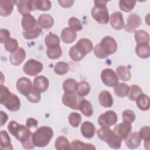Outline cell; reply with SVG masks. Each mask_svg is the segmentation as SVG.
I'll return each instance as SVG.
<instances>
[{"label": "cell", "mask_w": 150, "mask_h": 150, "mask_svg": "<svg viewBox=\"0 0 150 150\" xmlns=\"http://www.w3.org/2000/svg\"><path fill=\"white\" fill-rule=\"evenodd\" d=\"M9 132L19 141L25 149H30L35 148L31 139V130L26 126L18 124L15 121H11L7 127Z\"/></svg>", "instance_id": "cell-1"}, {"label": "cell", "mask_w": 150, "mask_h": 150, "mask_svg": "<svg viewBox=\"0 0 150 150\" xmlns=\"http://www.w3.org/2000/svg\"><path fill=\"white\" fill-rule=\"evenodd\" d=\"M117 43L115 40L110 36L104 37L101 42L94 48L95 56L99 59H104L110 54H114L117 50Z\"/></svg>", "instance_id": "cell-2"}, {"label": "cell", "mask_w": 150, "mask_h": 150, "mask_svg": "<svg viewBox=\"0 0 150 150\" xmlns=\"http://www.w3.org/2000/svg\"><path fill=\"white\" fill-rule=\"evenodd\" d=\"M53 136V129L48 126H42L38 128L32 134L31 139L35 146L40 148L47 146Z\"/></svg>", "instance_id": "cell-3"}, {"label": "cell", "mask_w": 150, "mask_h": 150, "mask_svg": "<svg viewBox=\"0 0 150 150\" xmlns=\"http://www.w3.org/2000/svg\"><path fill=\"white\" fill-rule=\"evenodd\" d=\"M1 104L11 111H17L21 107V101L19 97L12 93L6 87L1 85Z\"/></svg>", "instance_id": "cell-4"}, {"label": "cell", "mask_w": 150, "mask_h": 150, "mask_svg": "<svg viewBox=\"0 0 150 150\" xmlns=\"http://www.w3.org/2000/svg\"><path fill=\"white\" fill-rule=\"evenodd\" d=\"M105 1H94L91 13L93 18L101 24H107L109 21L108 11Z\"/></svg>", "instance_id": "cell-5"}, {"label": "cell", "mask_w": 150, "mask_h": 150, "mask_svg": "<svg viewBox=\"0 0 150 150\" xmlns=\"http://www.w3.org/2000/svg\"><path fill=\"white\" fill-rule=\"evenodd\" d=\"M43 68L41 62L35 59H30L28 60L23 66L24 73L30 76H35L40 73Z\"/></svg>", "instance_id": "cell-6"}, {"label": "cell", "mask_w": 150, "mask_h": 150, "mask_svg": "<svg viewBox=\"0 0 150 150\" xmlns=\"http://www.w3.org/2000/svg\"><path fill=\"white\" fill-rule=\"evenodd\" d=\"M102 82L108 87H114L118 83L119 79L115 72L111 69H105L101 73Z\"/></svg>", "instance_id": "cell-7"}, {"label": "cell", "mask_w": 150, "mask_h": 150, "mask_svg": "<svg viewBox=\"0 0 150 150\" xmlns=\"http://www.w3.org/2000/svg\"><path fill=\"white\" fill-rule=\"evenodd\" d=\"M117 121V115L112 110L107 111L101 114L98 118V123L101 126L110 127L115 124Z\"/></svg>", "instance_id": "cell-8"}, {"label": "cell", "mask_w": 150, "mask_h": 150, "mask_svg": "<svg viewBox=\"0 0 150 150\" xmlns=\"http://www.w3.org/2000/svg\"><path fill=\"white\" fill-rule=\"evenodd\" d=\"M78 95L73 93H64L62 96L63 104L75 110H79V105L80 101L81 98H80Z\"/></svg>", "instance_id": "cell-9"}, {"label": "cell", "mask_w": 150, "mask_h": 150, "mask_svg": "<svg viewBox=\"0 0 150 150\" xmlns=\"http://www.w3.org/2000/svg\"><path fill=\"white\" fill-rule=\"evenodd\" d=\"M16 86L18 91L25 96L33 87L30 80L25 77H22L18 79Z\"/></svg>", "instance_id": "cell-10"}, {"label": "cell", "mask_w": 150, "mask_h": 150, "mask_svg": "<svg viewBox=\"0 0 150 150\" xmlns=\"http://www.w3.org/2000/svg\"><path fill=\"white\" fill-rule=\"evenodd\" d=\"M132 130V125L129 123L122 122L116 125L114 129L113 132L118 136L122 140L125 139L129 134Z\"/></svg>", "instance_id": "cell-11"}, {"label": "cell", "mask_w": 150, "mask_h": 150, "mask_svg": "<svg viewBox=\"0 0 150 150\" xmlns=\"http://www.w3.org/2000/svg\"><path fill=\"white\" fill-rule=\"evenodd\" d=\"M110 22L111 26L115 30H121L124 28L125 23L123 19V15L120 11L114 12L110 16Z\"/></svg>", "instance_id": "cell-12"}, {"label": "cell", "mask_w": 150, "mask_h": 150, "mask_svg": "<svg viewBox=\"0 0 150 150\" xmlns=\"http://www.w3.org/2000/svg\"><path fill=\"white\" fill-rule=\"evenodd\" d=\"M141 23V20L139 16L135 13L130 14L127 19V23L125 25V31L128 32H132Z\"/></svg>", "instance_id": "cell-13"}, {"label": "cell", "mask_w": 150, "mask_h": 150, "mask_svg": "<svg viewBox=\"0 0 150 150\" xmlns=\"http://www.w3.org/2000/svg\"><path fill=\"white\" fill-rule=\"evenodd\" d=\"M141 138L138 132H134L129 134L125 139L126 146L129 149H135L138 148L141 143Z\"/></svg>", "instance_id": "cell-14"}, {"label": "cell", "mask_w": 150, "mask_h": 150, "mask_svg": "<svg viewBox=\"0 0 150 150\" xmlns=\"http://www.w3.org/2000/svg\"><path fill=\"white\" fill-rule=\"evenodd\" d=\"M26 58V52L22 47L18 49L10 55V62L14 66L21 64Z\"/></svg>", "instance_id": "cell-15"}, {"label": "cell", "mask_w": 150, "mask_h": 150, "mask_svg": "<svg viewBox=\"0 0 150 150\" xmlns=\"http://www.w3.org/2000/svg\"><path fill=\"white\" fill-rule=\"evenodd\" d=\"M49 81L47 77L39 76L35 77L33 81V87L40 93L45 91L49 87Z\"/></svg>", "instance_id": "cell-16"}, {"label": "cell", "mask_w": 150, "mask_h": 150, "mask_svg": "<svg viewBox=\"0 0 150 150\" xmlns=\"http://www.w3.org/2000/svg\"><path fill=\"white\" fill-rule=\"evenodd\" d=\"M37 24L40 28L49 29L53 25L54 19L51 15L47 13H43L39 16Z\"/></svg>", "instance_id": "cell-17"}, {"label": "cell", "mask_w": 150, "mask_h": 150, "mask_svg": "<svg viewBox=\"0 0 150 150\" xmlns=\"http://www.w3.org/2000/svg\"><path fill=\"white\" fill-rule=\"evenodd\" d=\"M61 39L65 43H73L77 38V33L75 30L70 28V27L64 28L60 34Z\"/></svg>", "instance_id": "cell-18"}, {"label": "cell", "mask_w": 150, "mask_h": 150, "mask_svg": "<svg viewBox=\"0 0 150 150\" xmlns=\"http://www.w3.org/2000/svg\"><path fill=\"white\" fill-rule=\"evenodd\" d=\"M98 101L101 105L104 107L109 108L113 104V98L111 93L107 90L101 91L98 96Z\"/></svg>", "instance_id": "cell-19"}, {"label": "cell", "mask_w": 150, "mask_h": 150, "mask_svg": "<svg viewBox=\"0 0 150 150\" xmlns=\"http://www.w3.org/2000/svg\"><path fill=\"white\" fill-rule=\"evenodd\" d=\"M37 22L35 17L30 13H27L22 15L21 20V25L25 30H28L36 27Z\"/></svg>", "instance_id": "cell-20"}, {"label": "cell", "mask_w": 150, "mask_h": 150, "mask_svg": "<svg viewBox=\"0 0 150 150\" xmlns=\"http://www.w3.org/2000/svg\"><path fill=\"white\" fill-rule=\"evenodd\" d=\"M80 130L84 137L86 138H91L95 134L96 128L93 123L86 121L81 124Z\"/></svg>", "instance_id": "cell-21"}, {"label": "cell", "mask_w": 150, "mask_h": 150, "mask_svg": "<svg viewBox=\"0 0 150 150\" xmlns=\"http://www.w3.org/2000/svg\"><path fill=\"white\" fill-rule=\"evenodd\" d=\"M15 3L14 1L1 0L0 1V14L2 16H8L11 14L13 5Z\"/></svg>", "instance_id": "cell-22"}, {"label": "cell", "mask_w": 150, "mask_h": 150, "mask_svg": "<svg viewBox=\"0 0 150 150\" xmlns=\"http://www.w3.org/2000/svg\"><path fill=\"white\" fill-rule=\"evenodd\" d=\"M18 12L22 15L27 13H30L32 11V1L28 0H19L15 1Z\"/></svg>", "instance_id": "cell-23"}, {"label": "cell", "mask_w": 150, "mask_h": 150, "mask_svg": "<svg viewBox=\"0 0 150 150\" xmlns=\"http://www.w3.org/2000/svg\"><path fill=\"white\" fill-rule=\"evenodd\" d=\"M76 45L86 55L91 52L93 49V45L92 42L87 38L80 39L77 41Z\"/></svg>", "instance_id": "cell-24"}, {"label": "cell", "mask_w": 150, "mask_h": 150, "mask_svg": "<svg viewBox=\"0 0 150 150\" xmlns=\"http://www.w3.org/2000/svg\"><path fill=\"white\" fill-rule=\"evenodd\" d=\"M79 110L86 117H90L93 114V108L90 101L86 99L81 98L79 103Z\"/></svg>", "instance_id": "cell-25"}, {"label": "cell", "mask_w": 150, "mask_h": 150, "mask_svg": "<svg viewBox=\"0 0 150 150\" xmlns=\"http://www.w3.org/2000/svg\"><path fill=\"white\" fill-rule=\"evenodd\" d=\"M51 2L48 0H32V8L33 10L42 11H49L51 8Z\"/></svg>", "instance_id": "cell-26"}, {"label": "cell", "mask_w": 150, "mask_h": 150, "mask_svg": "<svg viewBox=\"0 0 150 150\" xmlns=\"http://www.w3.org/2000/svg\"><path fill=\"white\" fill-rule=\"evenodd\" d=\"M137 107L142 111H147L149 109L150 100L149 97L145 94L142 93L136 99Z\"/></svg>", "instance_id": "cell-27"}, {"label": "cell", "mask_w": 150, "mask_h": 150, "mask_svg": "<svg viewBox=\"0 0 150 150\" xmlns=\"http://www.w3.org/2000/svg\"><path fill=\"white\" fill-rule=\"evenodd\" d=\"M135 53L137 56L141 58H148L150 56V48L149 44H137L135 47Z\"/></svg>", "instance_id": "cell-28"}, {"label": "cell", "mask_w": 150, "mask_h": 150, "mask_svg": "<svg viewBox=\"0 0 150 150\" xmlns=\"http://www.w3.org/2000/svg\"><path fill=\"white\" fill-rule=\"evenodd\" d=\"M105 142L111 148L117 149L121 147L122 139L112 131V132L107 137Z\"/></svg>", "instance_id": "cell-29"}, {"label": "cell", "mask_w": 150, "mask_h": 150, "mask_svg": "<svg viewBox=\"0 0 150 150\" xmlns=\"http://www.w3.org/2000/svg\"><path fill=\"white\" fill-rule=\"evenodd\" d=\"M116 74L118 79L124 81H129L131 77V74L128 68L123 65L119 66L116 68Z\"/></svg>", "instance_id": "cell-30"}, {"label": "cell", "mask_w": 150, "mask_h": 150, "mask_svg": "<svg viewBox=\"0 0 150 150\" xmlns=\"http://www.w3.org/2000/svg\"><path fill=\"white\" fill-rule=\"evenodd\" d=\"M55 148L57 150L70 149V144L68 139L64 136L58 137L54 142Z\"/></svg>", "instance_id": "cell-31"}, {"label": "cell", "mask_w": 150, "mask_h": 150, "mask_svg": "<svg viewBox=\"0 0 150 150\" xmlns=\"http://www.w3.org/2000/svg\"><path fill=\"white\" fill-rule=\"evenodd\" d=\"M129 86L124 83H118L114 86L115 94L120 97H125L128 95Z\"/></svg>", "instance_id": "cell-32"}, {"label": "cell", "mask_w": 150, "mask_h": 150, "mask_svg": "<svg viewBox=\"0 0 150 150\" xmlns=\"http://www.w3.org/2000/svg\"><path fill=\"white\" fill-rule=\"evenodd\" d=\"M134 38L137 44H149V35L145 30H138L135 31L134 33Z\"/></svg>", "instance_id": "cell-33"}, {"label": "cell", "mask_w": 150, "mask_h": 150, "mask_svg": "<svg viewBox=\"0 0 150 150\" xmlns=\"http://www.w3.org/2000/svg\"><path fill=\"white\" fill-rule=\"evenodd\" d=\"M47 56L50 59H57L62 54V49L60 45L50 46L46 50Z\"/></svg>", "instance_id": "cell-34"}, {"label": "cell", "mask_w": 150, "mask_h": 150, "mask_svg": "<svg viewBox=\"0 0 150 150\" xmlns=\"http://www.w3.org/2000/svg\"><path fill=\"white\" fill-rule=\"evenodd\" d=\"M69 55L70 58L75 62L80 61L86 56V54L83 53L76 45H73L69 49Z\"/></svg>", "instance_id": "cell-35"}, {"label": "cell", "mask_w": 150, "mask_h": 150, "mask_svg": "<svg viewBox=\"0 0 150 150\" xmlns=\"http://www.w3.org/2000/svg\"><path fill=\"white\" fill-rule=\"evenodd\" d=\"M1 148L8 150L13 149L11 138L7 132L4 130H2L1 131Z\"/></svg>", "instance_id": "cell-36"}, {"label": "cell", "mask_w": 150, "mask_h": 150, "mask_svg": "<svg viewBox=\"0 0 150 150\" xmlns=\"http://www.w3.org/2000/svg\"><path fill=\"white\" fill-rule=\"evenodd\" d=\"M70 149H96V148L91 144L84 143L80 140H73L70 144Z\"/></svg>", "instance_id": "cell-37"}, {"label": "cell", "mask_w": 150, "mask_h": 150, "mask_svg": "<svg viewBox=\"0 0 150 150\" xmlns=\"http://www.w3.org/2000/svg\"><path fill=\"white\" fill-rule=\"evenodd\" d=\"M90 91V86L86 81H81L77 83L76 92L77 94L80 97H84L87 96Z\"/></svg>", "instance_id": "cell-38"}, {"label": "cell", "mask_w": 150, "mask_h": 150, "mask_svg": "<svg viewBox=\"0 0 150 150\" xmlns=\"http://www.w3.org/2000/svg\"><path fill=\"white\" fill-rule=\"evenodd\" d=\"M42 32V29L36 26L31 29L25 30L22 33L23 38L26 39H33L37 38Z\"/></svg>", "instance_id": "cell-39"}, {"label": "cell", "mask_w": 150, "mask_h": 150, "mask_svg": "<svg viewBox=\"0 0 150 150\" xmlns=\"http://www.w3.org/2000/svg\"><path fill=\"white\" fill-rule=\"evenodd\" d=\"M77 83L71 78L66 79L63 84V88L65 93H73L76 91Z\"/></svg>", "instance_id": "cell-40"}, {"label": "cell", "mask_w": 150, "mask_h": 150, "mask_svg": "<svg viewBox=\"0 0 150 150\" xmlns=\"http://www.w3.org/2000/svg\"><path fill=\"white\" fill-rule=\"evenodd\" d=\"M60 40L59 36L54 33H50L47 35L45 39V43L47 47L53 46L60 45Z\"/></svg>", "instance_id": "cell-41"}, {"label": "cell", "mask_w": 150, "mask_h": 150, "mask_svg": "<svg viewBox=\"0 0 150 150\" xmlns=\"http://www.w3.org/2000/svg\"><path fill=\"white\" fill-rule=\"evenodd\" d=\"M69 70V64L64 62H57L54 67V71L58 75H63L68 72Z\"/></svg>", "instance_id": "cell-42"}, {"label": "cell", "mask_w": 150, "mask_h": 150, "mask_svg": "<svg viewBox=\"0 0 150 150\" xmlns=\"http://www.w3.org/2000/svg\"><path fill=\"white\" fill-rule=\"evenodd\" d=\"M142 93L141 87L137 85L133 84L129 87L128 98L131 101H135L137 98Z\"/></svg>", "instance_id": "cell-43"}, {"label": "cell", "mask_w": 150, "mask_h": 150, "mask_svg": "<svg viewBox=\"0 0 150 150\" xmlns=\"http://www.w3.org/2000/svg\"><path fill=\"white\" fill-rule=\"evenodd\" d=\"M135 4L136 2L134 1L121 0L119 2V7L122 11L129 12L133 9Z\"/></svg>", "instance_id": "cell-44"}, {"label": "cell", "mask_w": 150, "mask_h": 150, "mask_svg": "<svg viewBox=\"0 0 150 150\" xmlns=\"http://www.w3.org/2000/svg\"><path fill=\"white\" fill-rule=\"evenodd\" d=\"M69 122L71 126L76 128L79 127L81 121V116L78 112H71L69 115Z\"/></svg>", "instance_id": "cell-45"}, {"label": "cell", "mask_w": 150, "mask_h": 150, "mask_svg": "<svg viewBox=\"0 0 150 150\" xmlns=\"http://www.w3.org/2000/svg\"><path fill=\"white\" fill-rule=\"evenodd\" d=\"M112 132V130L111 129L110 127L102 126L97 132V137L101 140L105 141L107 137Z\"/></svg>", "instance_id": "cell-46"}, {"label": "cell", "mask_w": 150, "mask_h": 150, "mask_svg": "<svg viewBox=\"0 0 150 150\" xmlns=\"http://www.w3.org/2000/svg\"><path fill=\"white\" fill-rule=\"evenodd\" d=\"M26 97L30 102L33 103H38L41 98L40 93L36 90L34 87H33V88L29 92Z\"/></svg>", "instance_id": "cell-47"}, {"label": "cell", "mask_w": 150, "mask_h": 150, "mask_svg": "<svg viewBox=\"0 0 150 150\" xmlns=\"http://www.w3.org/2000/svg\"><path fill=\"white\" fill-rule=\"evenodd\" d=\"M69 27L75 31H80L83 29V26L80 20L76 17H71L68 21Z\"/></svg>", "instance_id": "cell-48"}, {"label": "cell", "mask_w": 150, "mask_h": 150, "mask_svg": "<svg viewBox=\"0 0 150 150\" xmlns=\"http://www.w3.org/2000/svg\"><path fill=\"white\" fill-rule=\"evenodd\" d=\"M5 48L9 52L13 53L18 49V43L15 39L10 38L5 43Z\"/></svg>", "instance_id": "cell-49"}, {"label": "cell", "mask_w": 150, "mask_h": 150, "mask_svg": "<svg viewBox=\"0 0 150 150\" xmlns=\"http://www.w3.org/2000/svg\"><path fill=\"white\" fill-rule=\"evenodd\" d=\"M122 120L124 122L131 124L133 122L135 119V114L134 112L131 110H125L123 111Z\"/></svg>", "instance_id": "cell-50"}, {"label": "cell", "mask_w": 150, "mask_h": 150, "mask_svg": "<svg viewBox=\"0 0 150 150\" xmlns=\"http://www.w3.org/2000/svg\"><path fill=\"white\" fill-rule=\"evenodd\" d=\"M141 139L144 140H149L150 139V128L149 126L143 127L139 130L138 132Z\"/></svg>", "instance_id": "cell-51"}, {"label": "cell", "mask_w": 150, "mask_h": 150, "mask_svg": "<svg viewBox=\"0 0 150 150\" xmlns=\"http://www.w3.org/2000/svg\"><path fill=\"white\" fill-rule=\"evenodd\" d=\"M10 39V32L8 30L5 29H1L0 30V42L1 43H5V42Z\"/></svg>", "instance_id": "cell-52"}, {"label": "cell", "mask_w": 150, "mask_h": 150, "mask_svg": "<svg viewBox=\"0 0 150 150\" xmlns=\"http://www.w3.org/2000/svg\"><path fill=\"white\" fill-rule=\"evenodd\" d=\"M38 124V121L33 118H29L26 120V126L30 129L32 128H36Z\"/></svg>", "instance_id": "cell-53"}, {"label": "cell", "mask_w": 150, "mask_h": 150, "mask_svg": "<svg viewBox=\"0 0 150 150\" xmlns=\"http://www.w3.org/2000/svg\"><path fill=\"white\" fill-rule=\"evenodd\" d=\"M60 5L63 8H70L71 7L73 4L74 1H70V0H66V1H58Z\"/></svg>", "instance_id": "cell-54"}, {"label": "cell", "mask_w": 150, "mask_h": 150, "mask_svg": "<svg viewBox=\"0 0 150 150\" xmlns=\"http://www.w3.org/2000/svg\"><path fill=\"white\" fill-rule=\"evenodd\" d=\"M0 117H0L1 126H3L7 121V120L8 119V115L2 111H1V112H0Z\"/></svg>", "instance_id": "cell-55"}, {"label": "cell", "mask_w": 150, "mask_h": 150, "mask_svg": "<svg viewBox=\"0 0 150 150\" xmlns=\"http://www.w3.org/2000/svg\"><path fill=\"white\" fill-rule=\"evenodd\" d=\"M144 147L145 148H146V149H149V144H150V139L149 140H144Z\"/></svg>", "instance_id": "cell-56"}]
</instances>
